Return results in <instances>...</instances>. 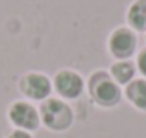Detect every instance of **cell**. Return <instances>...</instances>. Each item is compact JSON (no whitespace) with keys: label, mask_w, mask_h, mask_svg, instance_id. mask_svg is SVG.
Here are the masks:
<instances>
[{"label":"cell","mask_w":146,"mask_h":138,"mask_svg":"<svg viewBox=\"0 0 146 138\" xmlns=\"http://www.w3.org/2000/svg\"><path fill=\"white\" fill-rule=\"evenodd\" d=\"M41 116H43V124L52 131H65L72 124L70 107L59 99H46L41 105Z\"/></svg>","instance_id":"obj_1"},{"label":"cell","mask_w":146,"mask_h":138,"mask_svg":"<svg viewBox=\"0 0 146 138\" xmlns=\"http://www.w3.org/2000/svg\"><path fill=\"white\" fill-rule=\"evenodd\" d=\"M89 89H91L94 101L100 103L102 107H113L120 101V89H118V85L104 72H98V74L93 76Z\"/></svg>","instance_id":"obj_2"},{"label":"cell","mask_w":146,"mask_h":138,"mask_svg":"<svg viewBox=\"0 0 146 138\" xmlns=\"http://www.w3.org/2000/svg\"><path fill=\"white\" fill-rule=\"evenodd\" d=\"M135 46H137V39L133 35V32L128 28L115 30L109 37V52L117 59H128L129 55H133Z\"/></svg>","instance_id":"obj_3"},{"label":"cell","mask_w":146,"mask_h":138,"mask_svg":"<svg viewBox=\"0 0 146 138\" xmlns=\"http://www.w3.org/2000/svg\"><path fill=\"white\" fill-rule=\"evenodd\" d=\"M9 120L22 131H33L39 127V112L26 101H17L9 109Z\"/></svg>","instance_id":"obj_4"},{"label":"cell","mask_w":146,"mask_h":138,"mask_svg":"<svg viewBox=\"0 0 146 138\" xmlns=\"http://www.w3.org/2000/svg\"><path fill=\"white\" fill-rule=\"evenodd\" d=\"M54 85H56V90L59 92L63 98L74 99L82 94L83 90V79L80 74L72 70H61L56 74V79H54Z\"/></svg>","instance_id":"obj_5"},{"label":"cell","mask_w":146,"mask_h":138,"mask_svg":"<svg viewBox=\"0 0 146 138\" xmlns=\"http://www.w3.org/2000/svg\"><path fill=\"white\" fill-rule=\"evenodd\" d=\"M21 89L28 98H32V99H44L50 94L52 85H50L46 76H43V74H28V76L22 78Z\"/></svg>","instance_id":"obj_6"},{"label":"cell","mask_w":146,"mask_h":138,"mask_svg":"<svg viewBox=\"0 0 146 138\" xmlns=\"http://www.w3.org/2000/svg\"><path fill=\"white\" fill-rule=\"evenodd\" d=\"M126 98L141 110H146V79H135L126 87Z\"/></svg>","instance_id":"obj_7"},{"label":"cell","mask_w":146,"mask_h":138,"mask_svg":"<svg viewBox=\"0 0 146 138\" xmlns=\"http://www.w3.org/2000/svg\"><path fill=\"white\" fill-rule=\"evenodd\" d=\"M128 22L137 32H146V0H135L129 6Z\"/></svg>","instance_id":"obj_8"},{"label":"cell","mask_w":146,"mask_h":138,"mask_svg":"<svg viewBox=\"0 0 146 138\" xmlns=\"http://www.w3.org/2000/svg\"><path fill=\"white\" fill-rule=\"evenodd\" d=\"M111 76L115 78V83H120V85H128L133 81V76H135V66L129 61H118L111 66Z\"/></svg>","instance_id":"obj_9"},{"label":"cell","mask_w":146,"mask_h":138,"mask_svg":"<svg viewBox=\"0 0 146 138\" xmlns=\"http://www.w3.org/2000/svg\"><path fill=\"white\" fill-rule=\"evenodd\" d=\"M137 68H139L141 74L146 78V50H143V52L137 55Z\"/></svg>","instance_id":"obj_10"},{"label":"cell","mask_w":146,"mask_h":138,"mask_svg":"<svg viewBox=\"0 0 146 138\" xmlns=\"http://www.w3.org/2000/svg\"><path fill=\"white\" fill-rule=\"evenodd\" d=\"M7 138H32V136H30L26 131H13Z\"/></svg>","instance_id":"obj_11"}]
</instances>
